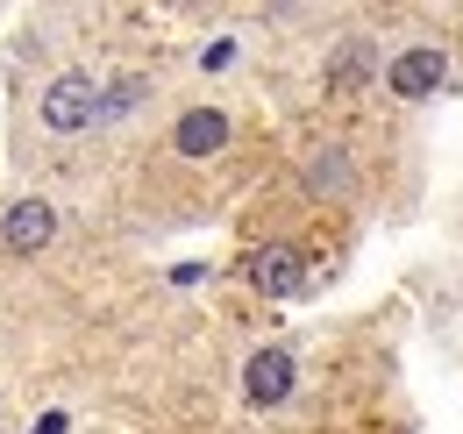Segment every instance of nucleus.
<instances>
[{"instance_id": "8", "label": "nucleus", "mask_w": 463, "mask_h": 434, "mask_svg": "<svg viewBox=\"0 0 463 434\" xmlns=\"http://www.w3.org/2000/svg\"><path fill=\"white\" fill-rule=\"evenodd\" d=\"M307 185L321 193V200H349V185H356V171H349L343 150H321V157L307 164Z\"/></svg>"}, {"instance_id": "3", "label": "nucleus", "mask_w": 463, "mask_h": 434, "mask_svg": "<svg viewBox=\"0 0 463 434\" xmlns=\"http://www.w3.org/2000/svg\"><path fill=\"white\" fill-rule=\"evenodd\" d=\"M292 384H299L292 349H257V356L242 363V399H250L257 413H279V406L292 399Z\"/></svg>"}, {"instance_id": "6", "label": "nucleus", "mask_w": 463, "mask_h": 434, "mask_svg": "<svg viewBox=\"0 0 463 434\" xmlns=\"http://www.w3.org/2000/svg\"><path fill=\"white\" fill-rule=\"evenodd\" d=\"M229 136H235V121H229V108H185L172 121V150L178 157H222L229 150Z\"/></svg>"}, {"instance_id": "2", "label": "nucleus", "mask_w": 463, "mask_h": 434, "mask_svg": "<svg viewBox=\"0 0 463 434\" xmlns=\"http://www.w3.org/2000/svg\"><path fill=\"white\" fill-rule=\"evenodd\" d=\"M442 79H449L442 43H406V51L385 64V93H392V100H428V93H442Z\"/></svg>"}, {"instance_id": "7", "label": "nucleus", "mask_w": 463, "mask_h": 434, "mask_svg": "<svg viewBox=\"0 0 463 434\" xmlns=\"http://www.w3.org/2000/svg\"><path fill=\"white\" fill-rule=\"evenodd\" d=\"M371 71H378V43L349 36V43H335V57H328V93H356Z\"/></svg>"}, {"instance_id": "9", "label": "nucleus", "mask_w": 463, "mask_h": 434, "mask_svg": "<svg viewBox=\"0 0 463 434\" xmlns=\"http://www.w3.org/2000/svg\"><path fill=\"white\" fill-rule=\"evenodd\" d=\"M143 79H115V86H100V121H121V114H136L143 108Z\"/></svg>"}, {"instance_id": "5", "label": "nucleus", "mask_w": 463, "mask_h": 434, "mask_svg": "<svg viewBox=\"0 0 463 434\" xmlns=\"http://www.w3.org/2000/svg\"><path fill=\"white\" fill-rule=\"evenodd\" d=\"M242 278H250L264 299H292V292H307V257H299L292 242H264V250H250Z\"/></svg>"}, {"instance_id": "1", "label": "nucleus", "mask_w": 463, "mask_h": 434, "mask_svg": "<svg viewBox=\"0 0 463 434\" xmlns=\"http://www.w3.org/2000/svg\"><path fill=\"white\" fill-rule=\"evenodd\" d=\"M36 121H43L51 136L93 128V121H100V79H93V71H58V79L43 86V100H36Z\"/></svg>"}, {"instance_id": "4", "label": "nucleus", "mask_w": 463, "mask_h": 434, "mask_svg": "<svg viewBox=\"0 0 463 434\" xmlns=\"http://www.w3.org/2000/svg\"><path fill=\"white\" fill-rule=\"evenodd\" d=\"M51 242H58V207H51V200L29 193V200H14V207L0 214V250H7V257H36V250H51Z\"/></svg>"}]
</instances>
